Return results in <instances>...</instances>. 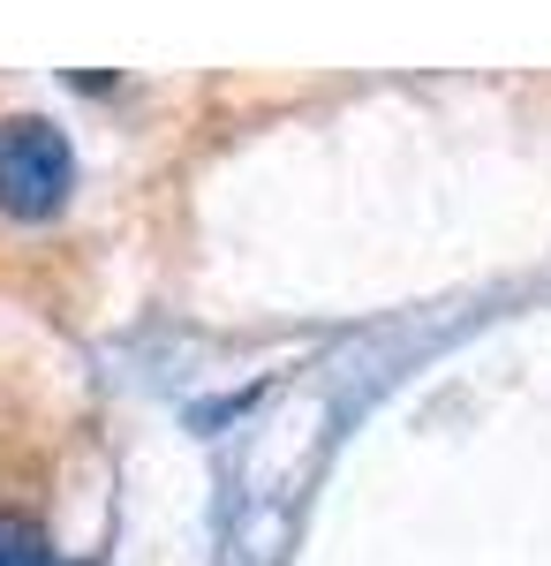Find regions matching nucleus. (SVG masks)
I'll use <instances>...</instances> for the list:
<instances>
[{
	"label": "nucleus",
	"mask_w": 551,
	"mask_h": 566,
	"mask_svg": "<svg viewBox=\"0 0 551 566\" xmlns=\"http://www.w3.org/2000/svg\"><path fill=\"white\" fill-rule=\"evenodd\" d=\"M69 181H76V151H69V136L53 129L45 114L0 122V205H8V212L15 219L61 212Z\"/></svg>",
	"instance_id": "nucleus-1"
},
{
	"label": "nucleus",
	"mask_w": 551,
	"mask_h": 566,
	"mask_svg": "<svg viewBox=\"0 0 551 566\" xmlns=\"http://www.w3.org/2000/svg\"><path fill=\"white\" fill-rule=\"evenodd\" d=\"M0 566H61V559H53V544H45L31 522L8 514V522H0Z\"/></svg>",
	"instance_id": "nucleus-2"
}]
</instances>
